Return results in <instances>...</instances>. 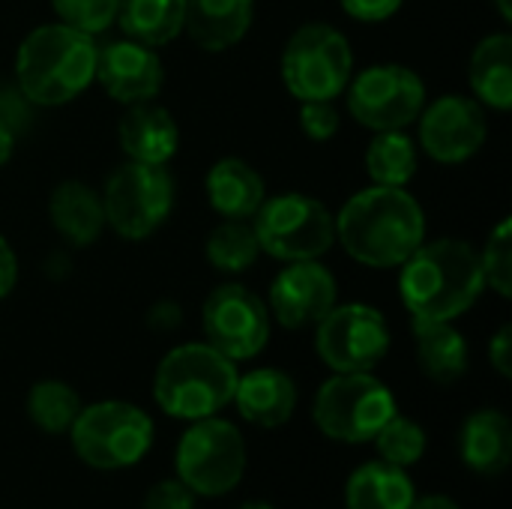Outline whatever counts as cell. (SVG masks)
Listing matches in <instances>:
<instances>
[{"label":"cell","mask_w":512,"mask_h":509,"mask_svg":"<svg viewBox=\"0 0 512 509\" xmlns=\"http://www.w3.org/2000/svg\"><path fill=\"white\" fill-rule=\"evenodd\" d=\"M333 219L336 240L363 267H402L426 243V213L405 186H369Z\"/></svg>","instance_id":"obj_1"},{"label":"cell","mask_w":512,"mask_h":509,"mask_svg":"<svg viewBox=\"0 0 512 509\" xmlns=\"http://www.w3.org/2000/svg\"><path fill=\"white\" fill-rule=\"evenodd\" d=\"M480 252L456 237L423 243L399 273V294L411 318L456 321L483 294Z\"/></svg>","instance_id":"obj_2"},{"label":"cell","mask_w":512,"mask_h":509,"mask_svg":"<svg viewBox=\"0 0 512 509\" xmlns=\"http://www.w3.org/2000/svg\"><path fill=\"white\" fill-rule=\"evenodd\" d=\"M93 36L66 27L42 24L24 36L15 54V81L30 105L54 108L81 96L96 78Z\"/></svg>","instance_id":"obj_3"},{"label":"cell","mask_w":512,"mask_h":509,"mask_svg":"<svg viewBox=\"0 0 512 509\" xmlns=\"http://www.w3.org/2000/svg\"><path fill=\"white\" fill-rule=\"evenodd\" d=\"M237 378L234 360L207 342H189L165 354L153 378V396L168 417L204 420L234 399Z\"/></svg>","instance_id":"obj_4"},{"label":"cell","mask_w":512,"mask_h":509,"mask_svg":"<svg viewBox=\"0 0 512 509\" xmlns=\"http://www.w3.org/2000/svg\"><path fill=\"white\" fill-rule=\"evenodd\" d=\"M252 228L264 255L276 261H318L336 243L333 213L312 195L282 192L264 198L252 216Z\"/></svg>","instance_id":"obj_5"},{"label":"cell","mask_w":512,"mask_h":509,"mask_svg":"<svg viewBox=\"0 0 512 509\" xmlns=\"http://www.w3.org/2000/svg\"><path fill=\"white\" fill-rule=\"evenodd\" d=\"M75 456L96 471H120L153 447V420L129 402H96L81 408L72 429Z\"/></svg>","instance_id":"obj_6"},{"label":"cell","mask_w":512,"mask_h":509,"mask_svg":"<svg viewBox=\"0 0 512 509\" xmlns=\"http://www.w3.org/2000/svg\"><path fill=\"white\" fill-rule=\"evenodd\" d=\"M393 414H399L396 396L372 372H336L312 405L315 426L345 444L372 441Z\"/></svg>","instance_id":"obj_7"},{"label":"cell","mask_w":512,"mask_h":509,"mask_svg":"<svg viewBox=\"0 0 512 509\" xmlns=\"http://www.w3.org/2000/svg\"><path fill=\"white\" fill-rule=\"evenodd\" d=\"M354 78V54L345 33L330 24H306L285 42L282 81L300 102L336 99Z\"/></svg>","instance_id":"obj_8"},{"label":"cell","mask_w":512,"mask_h":509,"mask_svg":"<svg viewBox=\"0 0 512 509\" xmlns=\"http://www.w3.org/2000/svg\"><path fill=\"white\" fill-rule=\"evenodd\" d=\"M246 444L234 423L219 417L192 420L177 444V480L201 498H219L240 486Z\"/></svg>","instance_id":"obj_9"},{"label":"cell","mask_w":512,"mask_h":509,"mask_svg":"<svg viewBox=\"0 0 512 509\" xmlns=\"http://www.w3.org/2000/svg\"><path fill=\"white\" fill-rule=\"evenodd\" d=\"M105 222L123 240H147L174 207V180L165 165L123 162L105 183Z\"/></svg>","instance_id":"obj_10"},{"label":"cell","mask_w":512,"mask_h":509,"mask_svg":"<svg viewBox=\"0 0 512 509\" xmlns=\"http://www.w3.org/2000/svg\"><path fill=\"white\" fill-rule=\"evenodd\" d=\"M348 111L372 132L408 129L426 108L423 78L402 63H378L348 81Z\"/></svg>","instance_id":"obj_11"},{"label":"cell","mask_w":512,"mask_h":509,"mask_svg":"<svg viewBox=\"0 0 512 509\" xmlns=\"http://www.w3.org/2000/svg\"><path fill=\"white\" fill-rule=\"evenodd\" d=\"M315 327V351L333 372H372L390 351L387 318L366 303L333 306Z\"/></svg>","instance_id":"obj_12"},{"label":"cell","mask_w":512,"mask_h":509,"mask_svg":"<svg viewBox=\"0 0 512 509\" xmlns=\"http://www.w3.org/2000/svg\"><path fill=\"white\" fill-rule=\"evenodd\" d=\"M204 336L228 360H252L270 339V309L246 285L225 282L204 300Z\"/></svg>","instance_id":"obj_13"},{"label":"cell","mask_w":512,"mask_h":509,"mask_svg":"<svg viewBox=\"0 0 512 509\" xmlns=\"http://www.w3.org/2000/svg\"><path fill=\"white\" fill-rule=\"evenodd\" d=\"M420 147L441 165L468 162L489 135L480 102L447 93L420 111Z\"/></svg>","instance_id":"obj_14"},{"label":"cell","mask_w":512,"mask_h":509,"mask_svg":"<svg viewBox=\"0 0 512 509\" xmlns=\"http://www.w3.org/2000/svg\"><path fill=\"white\" fill-rule=\"evenodd\" d=\"M333 306L336 276L318 261H291L270 285V309L285 330L315 327Z\"/></svg>","instance_id":"obj_15"},{"label":"cell","mask_w":512,"mask_h":509,"mask_svg":"<svg viewBox=\"0 0 512 509\" xmlns=\"http://www.w3.org/2000/svg\"><path fill=\"white\" fill-rule=\"evenodd\" d=\"M93 81H99L111 99L135 105L159 96L165 84V66L150 45H141L135 39H117L96 51Z\"/></svg>","instance_id":"obj_16"},{"label":"cell","mask_w":512,"mask_h":509,"mask_svg":"<svg viewBox=\"0 0 512 509\" xmlns=\"http://www.w3.org/2000/svg\"><path fill=\"white\" fill-rule=\"evenodd\" d=\"M120 147L132 162L168 165L180 150V129L171 111L156 102H135L120 117Z\"/></svg>","instance_id":"obj_17"},{"label":"cell","mask_w":512,"mask_h":509,"mask_svg":"<svg viewBox=\"0 0 512 509\" xmlns=\"http://www.w3.org/2000/svg\"><path fill=\"white\" fill-rule=\"evenodd\" d=\"M243 420L261 429H279L297 408V384L282 369H255L237 378L234 399Z\"/></svg>","instance_id":"obj_18"},{"label":"cell","mask_w":512,"mask_h":509,"mask_svg":"<svg viewBox=\"0 0 512 509\" xmlns=\"http://www.w3.org/2000/svg\"><path fill=\"white\" fill-rule=\"evenodd\" d=\"M255 18V0H186L183 30L204 51L237 45Z\"/></svg>","instance_id":"obj_19"},{"label":"cell","mask_w":512,"mask_h":509,"mask_svg":"<svg viewBox=\"0 0 512 509\" xmlns=\"http://www.w3.org/2000/svg\"><path fill=\"white\" fill-rule=\"evenodd\" d=\"M462 462L480 477H498L512 462V423L504 411L486 408L465 420L459 435Z\"/></svg>","instance_id":"obj_20"},{"label":"cell","mask_w":512,"mask_h":509,"mask_svg":"<svg viewBox=\"0 0 512 509\" xmlns=\"http://www.w3.org/2000/svg\"><path fill=\"white\" fill-rule=\"evenodd\" d=\"M48 219L72 246H93L105 228L102 195L81 180H63L48 198Z\"/></svg>","instance_id":"obj_21"},{"label":"cell","mask_w":512,"mask_h":509,"mask_svg":"<svg viewBox=\"0 0 512 509\" xmlns=\"http://www.w3.org/2000/svg\"><path fill=\"white\" fill-rule=\"evenodd\" d=\"M204 189H207L210 207L222 219H252L267 198L261 174L237 156L219 159L207 171Z\"/></svg>","instance_id":"obj_22"},{"label":"cell","mask_w":512,"mask_h":509,"mask_svg":"<svg viewBox=\"0 0 512 509\" xmlns=\"http://www.w3.org/2000/svg\"><path fill=\"white\" fill-rule=\"evenodd\" d=\"M417 360L429 381L456 384L468 372V342L453 327V321H423L414 318Z\"/></svg>","instance_id":"obj_23"},{"label":"cell","mask_w":512,"mask_h":509,"mask_svg":"<svg viewBox=\"0 0 512 509\" xmlns=\"http://www.w3.org/2000/svg\"><path fill=\"white\" fill-rule=\"evenodd\" d=\"M414 498L417 492L405 468L384 459L360 465L345 486L348 509H411Z\"/></svg>","instance_id":"obj_24"},{"label":"cell","mask_w":512,"mask_h":509,"mask_svg":"<svg viewBox=\"0 0 512 509\" xmlns=\"http://www.w3.org/2000/svg\"><path fill=\"white\" fill-rule=\"evenodd\" d=\"M471 87L474 96L495 108V111H510L512 108V39L507 33L486 36L474 54H471Z\"/></svg>","instance_id":"obj_25"},{"label":"cell","mask_w":512,"mask_h":509,"mask_svg":"<svg viewBox=\"0 0 512 509\" xmlns=\"http://www.w3.org/2000/svg\"><path fill=\"white\" fill-rule=\"evenodd\" d=\"M186 0H120L117 24L126 39L159 48L183 33Z\"/></svg>","instance_id":"obj_26"},{"label":"cell","mask_w":512,"mask_h":509,"mask_svg":"<svg viewBox=\"0 0 512 509\" xmlns=\"http://www.w3.org/2000/svg\"><path fill=\"white\" fill-rule=\"evenodd\" d=\"M417 144L405 129L378 132L366 150V171L375 186H408L417 177Z\"/></svg>","instance_id":"obj_27"},{"label":"cell","mask_w":512,"mask_h":509,"mask_svg":"<svg viewBox=\"0 0 512 509\" xmlns=\"http://www.w3.org/2000/svg\"><path fill=\"white\" fill-rule=\"evenodd\" d=\"M261 255L258 237L252 222L246 219H225L207 237V261L219 273H246Z\"/></svg>","instance_id":"obj_28"},{"label":"cell","mask_w":512,"mask_h":509,"mask_svg":"<svg viewBox=\"0 0 512 509\" xmlns=\"http://www.w3.org/2000/svg\"><path fill=\"white\" fill-rule=\"evenodd\" d=\"M81 414V396L63 381H39L27 393V417L48 435H63Z\"/></svg>","instance_id":"obj_29"},{"label":"cell","mask_w":512,"mask_h":509,"mask_svg":"<svg viewBox=\"0 0 512 509\" xmlns=\"http://www.w3.org/2000/svg\"><path fill=\"white\" fill-rule=\"evenodd\" d=\"M375 447H378V456L390 465H399V468H411L423 459L426 453V432L420 423L402 417V414H393L381 432L372 438Z\"/></svg>","instance_id":"obj_30"},{"label":"cell","mask_w":512,"mask_h":509,"mask_svg":"<svg viewBox=\"0 0 512 509\" xmlns=\"http://www.w3.org/2000/svg\"><path fill=\"white\" fill-rule=\"evenodd\" d=\"M480 267L486 285L507 300L512 294V219H501L489 234V243L480 252Z\"/></svg>","instance_id":"obj_31"},{"label":"cell","mask_w":512,"mask_h":509,"mask_svg":"<svg viewBox=\"0 0 512 509\" xmlns=\"http://www.w3.org/2000/svg\"><path fill=\"white\" fill-rule=\"evenodd\" d=\"M120 0H51L60 24L75 27L87 36H99L117 21Z\"/></svg>","instance_id":"obj_32"},{"label":"cell","mask_w":512,"mask_h":509,"mask_svg":"<svg viewBox=\"0 0 512 509\" xmlns=\"http://www.w3.org/2000/svg\"><path fill=\"white\" fill-rule=\"evenodd\" d=\"M300 129L312 141H330L339 132V108L330 99L300 102Z\"/></svg>","instance_id":"obj_33"},{"label":"cell","mask_w":512,"mask_h":509,"mask_svg":"<svg viewBox=\"0 0 512 509\" xmlns=\"http://www.w3.org/2000/svg\"><path fill=\"white\" fill-rule=\"evenodd\" d=\"M195 498L198 495L180 480H162L147 492L144 509H195Z\"/></svg>","instance_id":"obj_34"},{"label":"cell","mask_w":512,"mask_h":509,"mask_svg":"<svg viewBox=\"0 0 512 509\" xmlns=\"http://www.w3.org/2000/svg\"><path fill=\"white\" fill-rule=\"evenodd\" d=\"M405 0H339V6L354 18V21H366V24H378L393 18L402 9Z\"/></svg>","instance_id":"obj_35"},{"label":"cell","mask_w":512,"mask_h":509,"mask_svg":"<svg viewBox=\"0 0 512 509\" xmlns=\"http://www.w3.org/2000/svg\"><path fill=\"white\" fill-rule=\"evenodd\" d=\"M489 360H492V366H495V372L501 375V378H510L512 375V330L510 324H504L495 336H492V342H489Z\"/></svg>","instance_id":"obj_36"},{"label":"cell","mask_w":512,"mask_h":509,"mask_svg":"<svg viewBox=\"0 0 512 509\" xmlns=\"http://www.w3.org/2000/svg\"><path fill=\"white\" fill-rule=\"evenodd\" d=\"M27 99H24V93L21 90H0V120L12 129V132H18L21 126H24V120H27Z\"/></svg>","instance_id":"obj_37"},{"label":"cell","mask_w":512,"mask_h":509,"mask_svg":"<svg viewBox=\"0 0 512 509\" xmlns=\"http://www.w3.org/2000/svg\"><path fill=\"white\" fill-rule=\"evenodd\" d=\"M15 282H18V258L12 246L0 237V300L12 294Z\"/></svg>","instance_id":"obj_38"},{"label":"cell","mask_w":512,"mask_h":509,"mask_svg":"<svg viewBox=\"0 0 512 509\" xmlns=\"http://www.w3.org/2000/svg\"><path fill=\"white\" fill-rule=\"evenodd\" d=\"M180 324V306H174V303H156L153 309H150V327H156V330H171V327H177Z\"/></svg>","instance_id":"obj_39"},{"label":"cell","mask_w":512,"mask_h":509,"mask_svg":"<svg viewBox=\"0 0 512 509\" xmlns=\"http://www.w3.org/2000/svg\"><path fill=\"white\" fill-rule=\"evenodd\" d=\"M411 509H459V504L444 495H426V498H414Z\"/></svg>","instance_id":"obj_40"},{"label":"cell","mask_w":512,"mask_h":509,"mask_svg":"<svg viewBox=\"0 0 512 509\" xmlns=\"http://www.w3.org/2000/svg\"><path fill=\"white\" fill-rule=\"evenodd\" d=\"M12 150H15V132L0 120V165H6V162H9Z\"/></svg>","instance_id":"obj_41"},{"label":"cell","mask_w":512,"mask_h":509,"mask_svg":"<svg viewBox=\"0 0 512 509\" xmlns=\"http://www.w3.org/2000/svg\"><path fill=\"white\" fill-rule=\"evenodd\" d=\"M498 3V9H501V18L504 21H510L512 18V0H495Z\"/></svg>","instance_id":"obj_42"},{"label":"cell","mask_w":512,"mask_h":509,"mask_svg":"<svg viewBox=\"0 0 512 509\" xmlns=\"http://www.w3.org/2000/svg\"><path fill=\"white\" fill-rule=\"evenodd\" d=\"M240 509H273L270 504H261V501H252V504H243Z\"/></svg>","instance_id":"obj_43"}]
</instances>
